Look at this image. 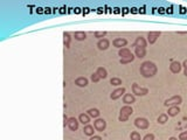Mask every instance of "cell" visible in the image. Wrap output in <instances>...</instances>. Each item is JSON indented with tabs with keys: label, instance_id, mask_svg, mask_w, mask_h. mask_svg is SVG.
<instances>
[{
	"label": "cell",
	"instance_id": "44dd1931",
	"mask_svg": "<svg viewBox=\"0 0 187 140\" xmlns=\"http://www.w3.org/2000/svg\"><path fill=\"white\" fill-rule=\"evenodd\" d=\"M70 41H71V38H70V34L68 32L63 33V44L66 48H70Z\"/></svg>",
	"mask_w": 187,
	"mask_h": 140
},
{
	"label": "cell",
	"instance_id": "603a6c76",
	"mask_svg": "<svg viewBox=\"0 0 187 140\" xmlns=\"http://www.w3.org/2000/svg\"><path fill=\"white\" fill-rule=\"evenodd\" d=\"M87 113H88V116L91 117V118H98L101 112L98 111L97 109H89V110L87 111Z\"/></svg>",
	"mask_w": 187,
	"mask_h": 140
},
{
	"label": "cell",
	"instance_id": "6da1fadb",
	"mask_svg": "<svg viewBox=\"0 0 187 140\" xmlns=\"http://www.w3.org/2000/svg\"><path fill=\"white\" fill-rule=\"evenodd\" d=\"M139 71H140V75L145 78H150V77H153L156 74H157V66L151 62V61H145L140 64V68H139Z\"/></svg>",
	"mask_w": 187,
	"mask_h": 140
},
{
	"label": "cell",
	"instance_id": "5b68a950",
	"mask_svg": "<svg viewBox=\"0 0 187 140\" xmlns=\"http://www.w3.org/2000/svg\"><path fill=\"white\" fill-rule=\"evenodd\" d=\"M134 126H136L137 128H140V130H146V128H148V126H150V122L147 120L146 118L139 117V118H136V120H134Z\"/></svg>",
	"mask_w": 187,
	"mask_h": 140
},
{
	"label": "cell",
	"instance_id": "e575fe53",
	"mask_svg": "<svg viewBox=\"0 0 187 140\" xmlns=\"http://www.w3.org/2000/svg\"><path fill=\"white\" fill-rule=\"evenodd\" d=\"M89 140H102V138L99 136H93Z\"/></svg>",
	"mask_w": 187,
	"mask_h": 140
},
{
	"label": "cell",
	"instance_id": "f1b7e54d",
	"mask_svg": "<svg viewBox=\"0 0 187 140\" xmlns=\"http://www.w3.org/2000/svg\"><path fill=\"white\" fill-rule=\"evenodd\" d=\"M105 35H107V32H95V38L96 39L102 40V39H104Z\"/></svg>",
	"mask_w": 187,
	"mask_h": 140
},
{
	"label": "cell",
	"instance_id": "30bf717a",
	"mask_svg": "<svg viewBox=\"0 0 187 140\" xmlns=\"http://www.w3.org/2000/svg\"><path fill=\"white\" fill-rule=\"evenodd\" d=\"M181 67H183V64H181L180 62H178V61H172L171 64H170V70H171V72H173V74H179V72L181 71Z\"/></svg>",
	"mask_w": 187,
	"mask_h": 140
},
{
	"label": "cell",
	"instance_id": "d590c367",
	"mask_svg": "<svg viewBox=\"0 0 187 140\" xmlns=\"http://www.w3.org/2000/svg\"><path fill=\"white\" fill-rule=\"evenodd\" d=\"M45 13H46V14H50V13H52L50 8H49V7H46V8H45Z\"/></svg>",
	"mask_w": 187,
	"mask_h": 140
},
{
	"label": "cell",
	"instance_id": "7a4b0ae2",
	"mask_svg": "<svg viewBox=\"0 0 187 140\" xmlns=\"http://www.w3.org/2000/svg\"><path fill=\"white\" fill-rule=\"evenodd\" d=\"M132 113H134V109L131 108V105H124V106L120 109L119 117H118L119 122H128L129 117H130Z\"/></svg>",
	"mask_w": 187,
	"mask_h": 140
},
{
	"label": "cell",
	"instance_id": "4dcf8cb0",
	"mask_svg": "<svg viewBox=\"0 0 187 140\" xmlns=\"http://www.w3.org/2000/svg\"><path fill=\"white\" fill-rule=\"evenodd\" d=\"M179 140H187V131H184L179 134Z\"/></svg>",
	"mask_w": 187,
	"mask_h": 140
},
{
	"label": "cell",
	"instance_id": "52a82bcc",
	"mask_svg": "<svg viewBox=\"0 0 187 140\" xmlns=\"http://www.w3.org/2000/svg\"><path fill=\"white\" fill-rule=\"evenodd\" d=\"M125 88H118V89H116V90H114L112 91V94L110 95V98L112 99V100H116V99H118V98H120L123 95H125Z\"/></svg>",
	"mask_w": 187,
	"mask_h": 140
},
{
	"label": "cell",
	"instance_id": "7402d4cb",
	"mask_svg": "<svg viewBox=\"0 0 187 140\" xmlns=\"http://www.w3.org/2000/svg\"><path fill=\"white\" fill-rule=\"evenodd\" d=\"M74 38H75V40H77V41H84V40L87 39V34H85L84 32H75Z\"/></svg>",
	"mask_w": 187,
	"mask_h": 140
},
{
	"label": "cell",
	"instance_id": "ba28073f",
	"mask_svg": "<svg viewBox=\"0 0 187 140\" xmlns=\"http://www.w3.org/2000/svg\"><path fill=\"white\" fill-rule=\"evenodd\" d=\"M112 44L116 47V48H125V46L128 44V40L124 39V38H116L114 41H112Z\"/></svg>",
	"mask_w": 187,
	"mask_h": 140
},
{
	"label": "cell",
	"instance_id": "836d02e7",
	"mask_svg": "<svg viewBox=\"0 0 187 140\" xmlns=\"http://www.w3.org/2000/svg\"><path fill=\"white\" fill-rule=\"evenodd\" d=\"M68 122H69V118L65 114V116H63V126H65V127H66V125H68Z\"/></svg>",
	"mask_w": 187,
	"mask_h": 140
},
{
	"label": "cell",
	"instance_id": "277c9868",
	"mask_svg": "<svg viewBox=\"0 0 187 140\" xmlns=\"http://www.w3.org/2000/svg\"><path fill=\"white\" fill-rule=\"evenodd\" d=\"M183 103V98H181V96H173V97H171V98H168V99H166L165 100V105L166 106H178V105H180Z\"/></svg>",
	"mask_w": 187,
	"mask_h": 140
},
{
	"label": "cell",
	"instance_id": "d6986e66",
	"mask_svg": "<svg viewBox=\"0 0 187 140\" xmlns=\"http://www.w3.org/2000/svg\"><path fill=\"white\" fill-rule=\"evenodd\" d=\"M179 113H180L179 106H171V108H168L167 116H170V117H175V116H178Z\"/></svg>",
	"mask_w": 187,
	"mask_h": 140
},
{
	"label": "cell",
	"instance_id": "4fadbf2b",
	"mask_svg": "<svg viewBox=\"0 0 187 140\" xmlns=\"http://www.w3.org/2000/svg\"><path fill=\"white\" fill-rule=\"evenodd\" d=\"M134 102H136L134 95H132V94H125V95H124V97H123V103H124L125 105H131V104H134Z\"/></svg>",
	"mask_w": 187,
	"mask_h": 140
},
{
	"label": "cell",
	"instance_id": "4316f807",
	"mask_svg": "<svg viewBox=\"0 0 187 140\" xmlns=\"http://www.w3.org/2000/svg\"><path fill=\"white\" fill-rule=\"evenodd\" d=\"M130 139L131 140H142V137H140V134H139L137 131H134V132H131V134H130Z\"/></svg>",
	"mask_w": 187,
	"mask_h": 140
},
{
	"label": "cell",
	"instance_id": "ab89813d",
	"mask_svg": "<svg viewBox=\"0 0 187 140\" xmlns=\"http://www.w3.org/2000/svg\"><path fill=\"white\" fill-rule=\"evenodd\" d=\"M168 140H178V139H177V138H174V137H171V138H170Z\"/></svg>",
	"mask_w": 187,
	"mask_h": 140
},
{
	"label": "cell",
	"instance_id": "1f68e13d",
	"mask_svg": "<svg viewBox=\"0 0 187 140\" xmlns=\"http://www.w3.org/2000/svg\"><path fill=\"white\" fill-rule=\"evenodd\" d=\"M142 140H154V134L153 133H148Z\"/></svg>",
	"mask_w": 187,
	"mask_h": 140
},
{
	"label": "cell",
	"instance_id": "8fae6325",
	"mask_svg": "<svg viewBox=\"0 0 187 140\" xmlns=\"http://www.w3.org/2000/svg\"><path fill=\"white\" fill-rule=\"evenodd\" d=\"M79 119H76L75 117H71L69 118V122H68V127L70 128V131H76L79 128Z\"/></svg>",
	"mask_w": 187,
	"mask_h": 140
},
{
	"label": "cell",
	"instance_id": "d4e9b609",
	"mask_svg": "<svg viewBox=\"0 0 187 140\" xmlns=\"http://www.w3.org/2000/svg\"><path fill=\"white\" fill-rule=\"evenodd\" d=\"M168 120V116L166 114V113H161L160 116L158 117V123L159 124H161V125H164L166 122Z\"/></svg>",
	"mask_w": 187,
	"mask_h": 140
},
{
	"label": "cell",
	"instance_id": "74e56055",
	"mask_svg": "<svg viewBox=\"0 0 187 140\" xmlns=\"http://www.w3.org/2000/svg\"><path fill=\"white\" fill-rule=\"evenodd\" d=\"M164 10H165V8H163V7H160V8H159V13H164V12H165Z\"/></svg>",
	"mask_w": 187,
	"mask_h": 140
},
{
	"label": "cell",
	"instance_id": "cb8c5ba5",
	"mask_svg": "<svg viewBox=\"0 0 187 140\" xmlns=\"http://www.w3.org/2000/svg\"><path fill=\"white\" fill-rule=\"evenodd\" d=\"M96 72L98 74V76H99L101 78H107L108 72H107V70L104 69L103 67H99V68H97V70H96Z\"/></svg>",
	"mask_w": 187,
	"mask_h": 140
},
{
	"label": "cell",
	"instance_id": "f35d334b",
	"mask_svg": "<svg viewBox=\"0 0 187 140\" xmlns=\"http://www.w3.org/2000/svg\"><path fill=\"white\" fill-rule=\"evenodd\" d=\"M166 12H167V13H168V12H170V13H172V7H170V8H167V11H166Z\"/></svg>",
	"mask_w": 187,
	"mask_h": 140
},
{
	"label": "cell",
	"instance_id": "d6a6232c",
	"mask_svg": "<svg viewBox=\"0 0 187 140\" xmlns=\"http://www.w3.org/2000/svg\"><path fill=\"white\" fill-rule=\"evenodd\" d=\"M183 67H184V74H185V76L187 77V60L184 61V64H183Z\"/></svg>",
	"mask_w": 187,
	"mask_h": 140
},
{
	"label": "cell",
	"instance_id": "e0dca14e",
	"mask_svg": "<svg viewBox=\"0 0 187 140\" xmlns=\"http://www.w3.org/2000/svg\"><path fill=\"white\" fill-rule=\"evenodd\" d=\"M88 83H89V81H88V78H85V77H79V78L75 80V84H76L77 86H80V88L87 86Z\"/></svg>",
	"mask_w": 187,
	"mask_h": 140
},
{
	"label": "cell",
	"instance_id": "7c38bea8",
	"mask_svg": "<svg viewBox=\"0 0 187 140\" xmlns=\"http://www.w3.org/2000/svg\"><path fill=\"white\" fill-rule=\"evenodd\" d=\"M147 46V41L144 39V38H142V36H138V38H136V40H134V47H139V48H146Z\"/></svg>",
	"mask_w": 187,
	"mask_h": 140
},
{
	"label": "cell",
	"instance_id": "3957f363",
	"mask_svg": "<svg viewBox=\"0 0 187 140\" xmlns=\"http://www.w3.org/2000/svg\"><path fill=\"white\" fill-rule=\"evenodd\" d=\"M132 94H134V96H145L148 94V89L147 88H142V86H139L137 83H134L132 84Z\"/></svg>",
	"mask_w": 187,
	"mask_h": 140
},
{
	"label": "cell",
	"instance_id": "484cf974",
	"mask_svg": "<svg viewBox=\"0 0 187 140\" xmlns=\"http://www.w3.org/2000/svg\"><path fill=\"white\" fill-rule=\"evenodd\" d=\"M110 84L114 85V86H119V85H122V80L118 78V77H114V78L110 80Z\"/></svg>",
	"mask_w": 187,
	"mask_h": 140
},
{
	"label": "cell",
	"instance_id": "8992f818",
	"mask_svg": "<svg viewBox=\"0 0 187 140\" xmlns=\"http://www.w3.org/2000/svg\"><path fill=\"white\" fill-rule=\"evenodd\" d=\"M94 127L97 132H103L107 127V122L102 118H97L95 122H94Z\"/></svg>",
	"mask_w": 187,
	"mask_h": 140
},
{
	"label": "cell",
	"instance_id": "9c48e42d",
	"mask_svg": "<svg viewBox=\"0 0 187 140\" xmlns=\"http://www.w3.org/2000/svg\"><path fill=\"white\" fill-rule=\"evenodd\" d=\"M160 36V32H148L147 34V42L150 44L156 43V41L158 40V38Z\"/></svg>",
	"mask_w": 187,
	"mask_h": 140
},
{
	"label": "cell",
	"instance_id": "83f0119b",
	"mask_svg": "<svg viewBox=\"0 0 187 140\" xmlns=\"http://www.w3.org/2000/svg\"><path fill=\"white\" fill-rule=\"evenodd\" d=\"M134 60V55L130 56V57H128V58H120V64H128V63L132 62Z\"/></svg>",
	"mask_w": 187,
	"mask_h": 140
},
{
	"label": "cell",
	"instance_id": "5bb4252c",
	"mask_svg": "<svg viewBox=\"0 0 187 140\" xmlns=\"http://www.w3.org/2000/svg\"><path fill=\"white\" fill-rule=\"evenodd\" d=\"M109 46H110V42L108 39H102V40H98V42H97V47L101 50H107Z\"/></svg>",
	"mask_w": 187,
	"mask_h": 140
},
{
	"label": "cell",
	"instance_id": "8d00e7d4",
	"mask_svg": "<svg viewBox=\"0 0 187 140\" xmlns=\"http://www.w3.org/2000/svg\"><path fill=\"white\" fill-rule=\"evenodd\" d=\"M36 12H39V13H42V12H45V11H42V8H40V7H39V8L36 10Z\"/></svg>",
	"mask_w": 187,
	"mask_h": 140
},
{
	"label": "cell",
	"instance_id": "f546056e",
	"mask_svg": "<svg viewBox=\"0 0 187 140\" xmlns=\"http://www.w3.org/2000/svg\"><path fill=\"white\" fill-rule=\"evenodd\" d=\"M99 80H101V77L98 76V74H97V72H94L93 75H91V81H93L94 83H97Z\"/></svg>",
	"mask_w": 187,
	"mask_h": 140
},
{
	"label": "cell",
	"instance_id": "2e32d148",
	"mask_svg": "<svg viewBox=\"0 0 187 140\" xmlns=\"http://www.w3.org/2000/svg\"><path fill=\"white\" fill-rule=\"evenodd\" d=\"M79 122L83 125H88L90 123V117L88 116V113H81L79 116Z\"/></svg>",
	"mask_w": 187,
	"mask_h": 140
},
{
	"label": "cell",
	"instance_id": "ac0fdd59",
	"mask_svg": "<svg viewBox=\"0 0 187 140\" xmlns=\"http://www.w3.org/2000/svg\"><path fill=\"white\" fill-rule=\"evenodd\" d=\"M134 55L139 58H143L146 55V49L145 48H139V47H134Z\"/></svg>",
	"mask_w": 187,
	"mask_h": 140
},
{
	"label": "cell",
	"instance_id": "ffe728a7",
	"mask_svg": "<svg viewBox=\"0 0 187 140\" xmlns=\"http://www.w3.org/2000/svg\"><path fill=\"white\" fill-rule=\"evenodd\" d=\"M83 132H84V134L85 136H89V137H93L94 136V132H95V127L93 125H85L84 126V128H83Z\"/></svg>",
	"mask_w": 187,
	"mask_h": 140
},
{
	"label": "cell",
	"instance_id": "9a60e30c",
	"mask_svg": "<svg viewBox=\"0 0 187 140\" xmlns=\"http://www.w3.org/2000/svg\"><path fill=\"white\" fill-rule=\"evenodd\" d=\"M118 55L120 56V58H128V57L132 56L134 54L131 53V50L129 48H122V49H119V52H118Z\"/></svg>",
	"mask_w": 187,
	"mask_h": 140
}]
</instances>
